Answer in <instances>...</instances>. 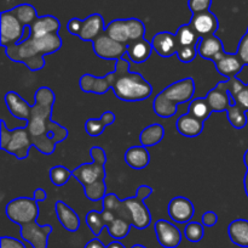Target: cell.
<instances>
[{
	"instance_id": "cell-1",
	"label": "cell",
	"mask_w": 248,
	"mask_h": 248,
	"mask_svg": "<svg viewBox=\"0 0 248 248\" xmlns=\"http://www.w3.org/2000/svg\"><path fill=\"white\" fill-rule=\"evenodd\" d=\"M55 100V92L50 88H39L34 95L31 117L26 123L33 147L46 156L52 155L57 143L64 141L69 134L67 128L51 119Z\"/></svg>"
},
{
	"instance_id": "cell-2",
	"label": "cell",
	"mask_w": 248,
	"mask_h": 248,
	"mask_svg": "<svg viewBox=\"0 0 248 248\" xmlns=\"http://www.w3.org/2000/svg\"><path fill=\"white\" fill-rule=\"evenodd\" d=\"M62 48L60 34L53 33L45 36H29L26 40L5 48L7 58L14 62L23 63L29 71H40L45 67V55L56 53Z\"/></svg>"
},
{
	"instance_id": "cell-3",
	"label": "cell",
	"mask_w": 248,
	"mask_h": 248,
	"mask_svg": "<svg viewBox=\"0 0 248 248\" xmlns=\"http://www.w3.org/2000/svg\"><path fill=\"white\" fill-rule=\"evenodd\" d=\"M92 162L84 163L72 170L73 177L84 186L85 196L90 201H102L107 195L106 185V151L99 146H93L90 150Z\"/></svg>"
},
{
	"instance_id": "cell-4",
	"label": "cell",
	"mask_w": 248,
	"mask_h": 248,
	"mask_svg": "<svg viewBox=\"0 0 248 248\" xmlns=\"http://www.w3.org/2000/svg\"><path fill=\"white\" fill-rule=\"evenodd\" d=\"M111 90L121 101H143L150 97L153 88L140 73L131 72L130 63L125 57L116 61Z\"/></svg>"
},
{
	"instance_id": "cell-5",
	"label": "cell",
	"mask_w": 248,
	"mask_h": 248,
	"mask_svg": "<svg viewBox=\"0 0 248 248\" xmlns=\"http://www.w3.org/2000/svg\"><path fill=\"white\" fill-rule=\"evenodd\" d=\"M33 147L31 135L27 126L16 129H7L6 123L1 121L0 124V148L14 155L18 159H26L29 150Z\"/></svg>"
},
{
	"instance_id": "cell-6",
	"label": "cell",
	"mask_w": 248,
	"mask_h": 248,
	"mask_svg": "<svg viewBox=\"0 0 248 248\" xmlns=\"http://www.w3.org/2000/svg\"><path fill=\"white\" fill-rule=\"evenodd\" d=\"M106 32L114 40L128 45L132 41L144 38L145 26L138 18L114 19L106 27Z\"/></svg>"
},
{
	"instance_id": "cell-7",
	"label": "cell",
	"mask_w": 248,
	"mask_h": 248,
	"mask_svg": "<svg viewBox=\"0 0 248 248\" xmlns=\"http://www.w3.org/2000/svg\"><path fill=\"white\" fill-rule=\"evenodd\" d=\"M5 213L12 223L19 226L33 223L39 216L38 202L31 197H17L6 204Z\"/></svg>"
},
{
	"instance_id": "cell-8",
	"label": "cell",
	"mask_w": 248,
	"mask_h": 248,
	"mask_svg": "<svg viewBox=\"0 0 248 248\" xmlns=\"http://www.w3.org/2000/svg\"><path fill=\"white\" fill-rule=\"evenodd\" d=\"M26 27L18 21L11 10L0 15V44L2 48L21 43Z\"/></svg>"
},
{
	"instance_id": "cell-9",
	"label": "cell",
	"mask_w": 248,
	"mask_h": 248,
	"mask_svg": "<svg viewBox=\"0 0 248 248\" xmlns=\"http://www.w3.org/2000/svg\"><path fill=\"white\" fill-rule=\"evenodd\" d=\"M92 46H93L94 53L104 60L118 61L127 53V45L114 40L111 36L107 34V32H104L96 40L92 41Z\"/></svg>"
},
{
	"instance_id": "cell-10",
	"label": "cell",
	"mask_w": 248,
	"mask_h": 248,
	"mask_svg": "<svg viewBox=\"0 0 248 248\" xmlns=\"http://www.w3.org/2000/svg\"><path fill=\"white\" fill-rule=\"evenodd\" d=\"M52 230L50 224L39 225L36 221H33L21 226V237L33 248H47L48 237Z\"/></svg>"
},
{
	"instance_id": "cell-11",
	"label": "cell",
	"mask_w": 248,
	"mask_h": 248,
	"mask_svg": "<svg viewBox=\"0 0 248 248\" xmlns=\"http://www.w3.org/2000/svg\"><path fill=\"white\" fill-rule=\"evenodd\" d=\"M195 82L193 78H184V79L172 83L171 85L165 88L161 92L170 101L179 105L193 99V96L195 95Z\"/></svg>"
},
{
	"instance_id": "cell-12",
	"label": "cell",
	"mask_w": 248,
	"mask_h": 248,
	"mask_svg": "<svg viewBox=\"0 0 248 248\" xmlns=\"http://www.w3.org/2000/svg\"><path fill=\"white\" fill-rule=\"evenodd\" d=\"M157 242L164 248H177L182 242V232L171 221L159 219L154 225Z\"/></svg>"
},
{
	"instance_id": "cell-13",
	"label": "cell",
	"mask_w": 248,
	"mask_h": 248,
	"mask_svg": "<svg viewBox=\"0 0 248 248\" xmlns=\"http://www.w3.org/2000/svg\"><path fill=\"white\" fill-rule=\"evenodd\" d=\"M132 218V226L138 230H144L152 224V214L149 208L145 206L143 199L137 196H131L125 199Z\"/></svg>"
},
{
	"instance_id": "cell-14",
	"label": "cell",
	"mask_w": 248,
	"mask_h": 248,
	"mask_svg": "<svg viewBox=\"0 0 248 248\" xmlns=\"http://www.w3.org/2000/svg\"><path fill=\"white\" fill-rule=\"evenodd\" d=\"M195 214L193 202L184 196H177L169 203V215L174 223L188 224Z\"/></svg>"
},
{
	"instance_id": "cell-15",
	"label": "cell",
	"mask_w": 248,
	"mask_h": 248,
	"mask_svg": "<svg viewBox=\"0 0 248 248\" xmlns=\"http://www.w3.org/2000/svg\"><path fill=\"white\" fill-rule=\"evenodd\" d=\"M189 24L193 27L194 31L198 33L200 38L215 35L218 27H219L217 16L213 12H211L210 10L208 11L193 14V17H191Z\"/></svg>"
},
{
	"instance_id": "cell-16",
	"label": "cell",
	"mask_w": 248,
	"mask_h": 248,
	"mask_svg": "<svg viewBox=\"0 0 248 248\" xmlns=\"http://www.w3.org/2000/svg\"><path fill=\"white\" fill-rule=\"evenodd\" d=\"M114 71L103 75V77H96L92 74H84L80 78V89L84 92H91V94L102 95L111 89L114 83Z\"/></svg>"
},
{
	"instance_id": "cell-17",
	"label": "cell",
	"mask_w": 248,
	"mask_h": 248,
	"mask_svg": "<svg viewBox=\"0 0 248 248\" xmlns=\"http://www.w3.org/2000/svg\"><path fill=\"white\" fill-rule=\"evenodd\" d=\"M213 63H215L216 70L218 71V73L227 77L228 79L229 78L239 77L242 68L245 67V63L242 62L237 53H227L225 51L220 53L213 61Z\"/></svg>"
},
{
	"instance_id": "cell-18",
	"label": "cell",
	"mask_w": 248,
	"mask_h": 248,
	"mask_svg": "<svg viewBox=\"0 0 248 248\" xmlns=\"http://www.w3.org/2000/svg\"><path fill=\"white\" fill-rule=\"evenodd\" d=\"M206 100L213 112H227V109L235 102L228 91L225 82H219L213 89H211L206 95Z\"/></svg>"
},
{
	"instance_id": "cell-19",
	"label": "cell",
	"mask_w": 248,
	"mask_h": 248,
	"mask_svg": "<svg viewBox=\"0 0 248 248\" xmlns=\"http://www.w3.org/2000/svg\"><path fill=\"white\" fill-rule=\"evenodd\" d=\"M153 49L161 57H171L178 51V41L176 34L171 32H160L153 36Z\"/></svg>"
},
{
	"instance_id": "cell-20",
	"label": "cell",
	"mask_w": 248,
	"mask_h": 248,
	"mask_svg": "<svg viewBox=\"0 0 248 248\" xmlns=\"http://www.w3.org/2000/svg\"><path fill=\"white\" fill-rule=\"evenodd\" d=\"M104 32H106V26H104L103 17L99 14H92L87 18L82 19L79 38L84 41H94Z\"/></svg>"
},
{
	"instance_id": "cell-21",
	"label": "cell",
	"mask_w": 248,
	"mask_h": 248,
	"mask_svg": "<svg viewBox=\"0 0 248 248\" xmlns=\"http://www.w3.org/2000/svg\"><path fill=\"white\" fill-rule=\"evenodd\" d=\"M5 104H6L7 108H9L10 113L15 117V118L22 119V121H27L31 117V106L17 92L15 91H7L4 96Z\"/></svg>"
},
{
	"instance_id": "cell-22",
	"label": "cell",
	"mask_w": 248,
	"mask_h": 248,
	"mask_svg": "<svg viewBox=\"0 0 248 248\" xmlns=\"http://www.w3.org/2000/svg\"><path fill=\"white\" fill-rule=\"evenodd\" d=\"M55 212L60 220L61 225L68 230L69 232H75L80 228V216L78 215L77 212L73 208H70L67 203L63 201H57L55 203Z\"/></svg>"
},
{
	"instance_id": "cell-23",
	"label": "cell",
	"mask_w": 248,
	"mask_h": 248,
	"mask_svg": "<svg viewBox=\"0 0 248 248\" xmlns=\"http://www.w3.org/2000/svg\"><path fill=\"white\" fill-rule=\"evenodd\" d=\"M29 27H31V36L39 38V36L58 33L61 29V22L52 15H46V16L38 17Z\"/></svg>"
},
{
	"instance_id": "cell-24",
	"label": "cell",
	"mask_w": 248,
	"mask_h": 248,
	"mask_svg": "<svg viewBox=\"0 0 248 248\" xmlns=\"http://www.w3.org/2000/svg\"><path fill=\"white\" fill-rule=\"evenodd\" d=\"M199 56L205 60L215 61L222 53H224V46L218 36L211 35L201 38L198 44Z\"/></svg>"
},
{
	"instance_id": "cell-25",
	"label": "cell",
	"mask_w": 248,
	"mask_h": 248,
	"mask_svg": "<svg viewBox=\"0 0 248 248\" xmlns=\"http://www.w3.org/2000/svg\"><path fill=\"white\" fill-rule=\"evenodd\" d=\"M176 128L181 135L186 138H196L203 130V122L186 113L179 117L176 122Z\"/></svg>"
},
{
	"instance_id": "cell-26",
	"label": "cell",
	"mask_w": 248,
	"mask_h": 248,
	"mask_svg": "<svg viewBox=\"0 0 248 248\" xmlns=\"http://www.w3.org/2000/svg\"><path fill=\"white\" fill-rule=\"evenodd\" d=\"M125 162L132 169H143L150 163V153L145 146H132L125 152Z\"/></svg>"
},
{
	"instance_id": "cell-27",
	"label": "cell",
	"mask_w": 248,
	"mask_h": 248,
	"mask_svg": "<svg viewBox=\"0 0 248 248\" xmlns=\"http://www.w3.org/2000/svg\"><path fill=\"white\" fill-rule=\"evenodd\" d=\"M153 45L150 41L145 38L138 39V40L132 41L127 45V53L126 55L136 63H143L152 56Z\"/></svg>"
},
{
	"instance_id": "cell-28",
	"label": "cell",
	"mask_w": 248,
	"mask_h": 248,
	"mask_svg": "<svg viewBox=\"0 0 248 248\" xmlns=\"http://www.w3.org/2000/svg\"><path fill=\"white\" fill-rule=\"evenodd\" d=\"M228 235L234 245L242 248H248V220L236 219L228 226Z\"/></svg>"
},
{
	"instance_id": "cell-29",
	"label": "cell",
	"mask_w": 248,
	"mask_h": 248,
	"mask_svg": "<svg viewBox=\"0 0 248 248\" xmlns=\"http://www.w3.org/2000/svg\"><path fill=\"white\" fill-rule=\"evenodd\" d=\"M115 122V114L111 111H106L99 119L90 118L85 122V131L92 138L102 135L107 126L111 125Z\"/></svg>"
},
{
	"instance_id": "cell-30",
	"label": "cell",
	"mask_w": 248,
	"mask_h": 248,
	"mask_svg": "<svg viewBox=\"0 0 248 248\" xmlns=\"http://www.w3.org/2000/svg\"><path fill=\"white\" fill-rule=\"evenodd\" d=\"M165 135V129L161 124H150L145 126L140 134V142L142 146L150 147L161 142Z\"/></svg>"
},
{
	"instance_id": "cell-31",
	"label": "cell",
	"mask_w": 248,
	"mask_h": 248,
	"mask_svg": "<svg viewBox=\"0 0 248 248\" xmlns=\"http://www.w3.org/2000/svg\"><path fill=\"white\" fill-rule=\"evenodd\" d=\"M153 108H154L155 113L161 118H171L177 113L178 105L170 101L162 92H159L154 99Z\"/></svg>"
},
{
	"instance_id": "cell-32",
	"label": "cell",
	"mask_w": 248,
	"mask_h": 248,
	"mask_svg": "<svg viewBox=\"0 0 248 248\" xmlns=\"http://www.w3.org/2000/svg\"><path fill=\"white\" fill-rule=\"evenodd\" d=\"M212 112V108H211L206 97H198V99L191 100L188 107V113L195 117V118L200 119L203 123L210 118Z\"/></svg>"
},
{
	"instance_id": "cell-33",
	"label": "cell",
	"mask_w": 248,
	"mask_h": 248,
	"mask_svg": "<svg viewBox=\"0 0 248 248\" xmlns=\"http://www.w3.org/2000/svg\"><path fill=\"white\" fill-rule=\"evenodd\" d=\"M176 38L178 41V46H198L201 39L189 23L183 24L177 29Z\"/></svg>"
},
{
	"instance_id": "cell-34",
	"label": "cell",
	"mask_w": 248,
	"mask_h": 248,
	"mask_svg": "<svg viewBox=\"0 0 248 248\" xmlns=\"http://www.w3.org/2000/svg\"><path fill=\"white\" fill-rule=\"evenodd\" d=\"M11 11L24 27L31 26V23L38 18V14H36L35 7L31 4L17 5V6H15Z\"/></svg>"
},
{
	"instance_id": "cell-35",
	"label": "cell",
	"mask_w": 248,
	"mask_h": 248,
	"mask_svg": "<svg viewBox=\"0 0 248 248\" xmlns=\"http://www.w3.org/2000/svg\"><path fill=\"white\" fill-rule=\"evenodd\" d=\"M131 226H132V224L128 220H126V219L115 218L108 226H107V229H108L109 235H110L114 240L120 241L123 240V238H125L126 236L130 233Z\"/></svg>"
},
{
	"instance_id": "cell-36",
	"label": "cell",
	"mask_w": 248,
	"mask_h": 248,
	"mask_svg": "<svg viewBox=\"0 0 248 248\" xmlns=\"http://www.w3.org/2000/svg\"><path fill=\"white\" fill-rule=\"evenodd\" d=\"M85 220H86V224L90 228V230L92 231V233H93L96 237H98V236L101 235L102 231H103V229L107 228V221L106 219H104L102 212H97L94 211V209H92V211H90L89 213L86 214Z\"/></svg>"
},
{
	"instance_id": "cell-37",
	"label": "cell",
	"mask_w": 248,
	"mask_h": 248,
	"mask_svg": "<svg viewBox=\"0 0 248 248\" xmlns=\"http://www.w3.org/2000/svg\"><path fill=\"white\" fill-rule=\"evenodd\" d=\"M227 116L229 119V123L234 126L235 129H242L247 124L246 111L242 109L237 104H232L229 108L227 109Z\"/></svg>"
},
{
	"instance_id": "cell-38",
	"label": "cell",
	"mask_w": 248,
	"mask_h": 248,
	"mask_svg": "<svg viewBox=\"0 0 248 248\" xmlns=\"http://www.w3.org/2000/svg\"><path fill=\"white\" fill-rule=\"evenodd\" d=\"M184 236L189 242L198 243L205 236V229H203V224L198 223V221H189L184 229Z\"/></svg>"
},
{
	"instance_id": "cell-39",
	"label": "cell",
	"mask_w": 248,
	"mask_h": 248,
	"mask_svg": "<svg viewBox=\"0 0 248 248\" xmlns=\"http://www.w3.org/2000/svg\"><path fill=\"white\" fill-rule=\"evenodd\" d=\"M73 177L72 172L64 165H55L50 169V179L56 186H63Z\"/></svg>"
},
{
	"instance_id": "cell-40",
	"label": "cell",
	"mask_w": 248,
	"mask_h": 248,
	"mask_svg": "<svg viewBox=\"0 0 248 248\" xmlns=\"http://www.w3.org/2000/svg\"><path fill=\"white\" fill-rule=\"evenodd\" d=\"M176 55L181 62L189 63L195 60L196 56L199 55L198 46H179Z\"/></svg>"
},
{
	"instance_id": "cell-41",
	"label": "cell",
	"mask_w": 248,
	"mask_h": 248,
	"mask_svg": "<svg viewBox=\"0 0 248 248\" xmlns=\"http://www.w3.org/2000/svg\"><path fill=\"white\" fill-rule=\"evenodd\" d=\"M212 4V0H189L188 5L189 9L193 14H198V12L208 11Z\"/></svg>"
},
{
	"instance_id": "cell-42",
	"label": "cell",
	"mask_w": 248,
	"mask_h": 248,
	"mask_svg": "<svg viewBox=\"0 0 248 248\" xmlns=\"http://www.w3.org/2000/svg\"><path fill=\"white\" fill-rule=\"evenodd\" d=\"M236 53L241 58L242 62L245 63V66H248V33L240 39Z\"/></svg>"
},
{
	"instance_id": "cell-43",
	"label": "cell",
	"mask_w": 248,
	"mask_h": 248,
	"mask_svg": "<svg viewBox=\"0 0 248 248\" xmlns=\"http://www.w3.org/2000/svg\"><path fill=\"white\" fill-rule=\"evenodd\" d=\"M0 248H27L22 241L10 236H2L0 238Z\"/></svg>"
},
{
	"instance_id": "cell-44",
	"label": "cell",
	"mask_w": 248,
	"mask_h": 248,
	"mask_svg": "<svg viewBox=\"0 0 248 248\" xmlns=\"http://www.w3.org/2000/svg\"><path fill=\"white\" fill-rule=\"evenodd\" d=\"M232 99L235 100V104L239 105L242 109L248 111V85H246L242 90H240Z\"/></svg>"
},
{
	"instance_id": "cell-45",
	"label": "cell",
	"mask_w": 248,
	"mask_h": 248,
	"mask_svg": "<svg viewBox=\"0 0 248 248\" xmlns=\"http://www.w3.org/2000/svg\"><path fill=\"white\" fill-rule=\"evenodd\" d=\"M81 27H82V19L72 18L67 23V31L69 32L70 34H73V35L79 36L80 31H81Z\"/></svg>"
},
{
	"instance_id": "cell-46",
	"label": "cell",
	"mask_w": 248,
	"mask_h": 248,
	"mask_svg": "<svg viewBox=\"0 0 248 248\" xmlns=\"http://www.w3.org/2000/svg\"><path fill=\"white\" fill-rule=\"evenodd\" d=\"M218 223V215L216 212L208 211L206 213L202 214V224L203 226H207V228H212L216 224Z\"/></svg>"
},
{
	"instance_id": "cell-47",
	"label": "cell",
	"mask_w": 248,
	"mask_h": 248,
	"mask_svg": "<svg viewBox=\"0 0 248 248\" xmlns=\"http://www.w3.org/2000/svg\"><path fill=\"white\" fill-rule=\"evenodd\" d=\"M152 194H153L152 187L148 186V185H140V186L137 189L136 196L140 197V199H143V201H144V199H147Z\"/></svg>"
},
{
	"instance_id": "cell-48",
	"label": "cell",
	"mask_w": 248,
	"mask_h": 248,
	"mask_svg": "<svg viewBox=\"0 0 248 248\" xmlns=\"http://www.w3.org/2000/svg\"><path fill=\"white\" fill-rule=\"evenodd\" d=\"M84 248H107V246H104L98 237H94L91 241H89Z\"/></svg>"
},
{
	"instance_id": "cell-49",
	"label": "cell",
	"mask_w": 248,
	"mask_h": 248,
	"mask_svg": "<svg viewBox=\"0 0 248 248\" xmlns=\"http://www.w3.org/2000/svg\"><path fill=\"white\" fill-rule=\"evenodd\" d=\"M46 197H47V194L44 189H35V191L33 192V198L35 199L36 202H41V201H45Z\"/></svg>"
},
{
	"instance_id": "cell-50",
	"label": "cell",
	"mask_w": 248,
	"mask_h": 248,
	"mask_svg": "<svg viewBox=\"0 0 248 248\" xmlns=\"http://www.w3.org/2000/svg\"><path fill=\"white\" fill-rule=\"evenodd\" d=\"M107 248H126V247L120 242V241L115 240V241H113V242L109 243V245L107 246Z\"/></svg>"
},
{
	"instance_id": "cell-51",
	"label": "cell",
	"mask_w": 248,
	"mask_h": 248,
	"mask_svg": "<svg viewBox=\"0 0 248 248\" xmlns=\"http://www.w3.org/2000/svg\"><path fill=\"white\" fill-rule=\"evenodd\" d=\"M244 187H245V192H246V195L248 197V169H247V173L245 174V177H244Z\"/></svg>"
},
{
	"instance_id": "cell-52",
	"label": "cell",
	"mask_w": 248,
	"mask_h": 248,
	"mask_svg": "<svg viewBox=\"0 0 248 248\" xmlns=\"http://www.w3.org/2000/svg\"><path fill=\"white\" fill-rule=\"evenodd\" d=\"M244 162H245V165H246L247 169H248V150L246 151V152H245V156H244Z\"/></svg>"
},
{
	"instance_id": "cell-53",
	"label": "cell",
	"mask_w": 248,
	"mask_h": 248,
	"mask_svg": "<svg viewBox=\"0 0 248 248\" xmlns=\"http://www.w3.org/2000/svg\"><path fill=\"white\" fill-rule=\"evenodd\" d=\"M131 248H147V247H145V246H143V245H133Z\"/></svg>"
},
{
	"instance_id": "cell-54",
	"label": "cell",
	"mask_w": 248,
	"mask_h": 248,
	"mask_svg": "<svg viewBox=\"0 0 248 248\" xmlns=\"http://www.w3.org/2000/svg\"><path fill=\"white\" fill-rule=\"evenodd\" d=\"M247 33H248V28H247Z\"/></svg>"
},
{
	"instance_id": "cell-55",
	"label": "cell",
	"mask_w": 248,
	"mask_h": 248,
	"mask_svg": "<svg viewBox=\"0 0 248 248\" xmlns=\"http://www.w3.org/2000/svg\"><path fill=\"white\" fill-rule=\"evenodd\" d=\"M247 85H248V83H247Z\"/></svg>"
}]
</instances>
